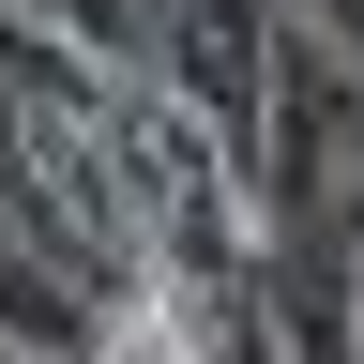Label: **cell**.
I'll return each mask as SVG.
<instances>
[{"label":"cell","mask_w":364,"mask_h":364,"mask_svg":"<svg viewBox=\"0 0 364 364\" xmlns=\"http://www.w3.org/2000/svg\"><path fill=\"white\" fill-rule=\"evenodd\" d=\"M258 334H289V364H349V289H334V243L289 228V273H273Z\"/></svg>","instance_id":"obj_1"},{"label":"cell","mask_w":364,"mask_h":364,"mask_svg":"<svg viewBox=\"0 0 364 364\" xmlns=\"http://www.w3.org/2000/svg\"><path fill=\"white\" fill-rule=\"evenodd\" d=\"M61 364H198V318H182L167 289H122L107 318H76V349Z\"/></svg>","instance_id":"obj_2"},{"label":"cell","mask_w":364,"mask_h":364,"mask_svg":"<svg viewBox=\"0 0 364 364\" xmlns=\"http://www.w3.org/2000/svg\"><path fill=\"white\" fill-rule=\"evenodd\" d=\"M0 364H16V349H0Z\"/></svg>","instance_id":"obj_3"}]
</instances>
